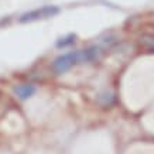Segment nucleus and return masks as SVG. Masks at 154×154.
<instances>
[{"instance_id":"obj_1","label":"nucleus","mask_w":154,"mask_h":154,"mask_svg":"<svg viewBox=\"0 0 154 154\" xmlns=\"http://www.w3.org/2000/svg\"><path fill=\"white\" fill-rule=\"evenodd\" d=\"M99 54L98 47H89L82 51H71L66 54L57 57L54 62H52V69L57 74H64L68 69H71L74 65L79 64V62H89V61L96 60Z\"/></svg>"},{"instance_id":"obj_4","label":"nucleus","mask_w":154,"mask_h":154,"mask_svg":"<svg viewBox=\"0 0 154 154\" xmlns=\"http://www.w3.org/2000/svg\"><path fill=\"white\" fill-rule=\"evenodd\" d=\"M74 41H75V35L74 34H69V35H66V37H64V38H60V40L57 41V47L65 48V47H68V45H71V44H74Z\"/></svg>"},{"instance_id":"obj_3","label":"nucleus","mask_w":154,"mask_h":154,"mask_svg":"<svg viewBox=\"0 0 154 154\" xmlns=\"http://www.w3.org/2000/svg\"><path fill=\"white\" fill-rule=\"evenodd\" d=\"M13 91H14V94H16V96H19L21 100H26V99L31 98L35 94V86L31 84H21V85L14 86Z\"/></svg>"},{"instance_id":"obj_2","label":"nucleus","mask_w":154,"mask_h":154,"mask_svg":"<svg viewBox=\"0 0 154 154\" xmlns=\"http://www.w3.org/2000/svg\"><path fill=\"white\" fill-rule=\"evenodd\" d=\"M58 13H60V9L57 6H45V7H41V9H35L24 13L20 17V23H30V21H35V20L40 19H48V17H52V16H57Z\"/></svg>"}]
</instances>
